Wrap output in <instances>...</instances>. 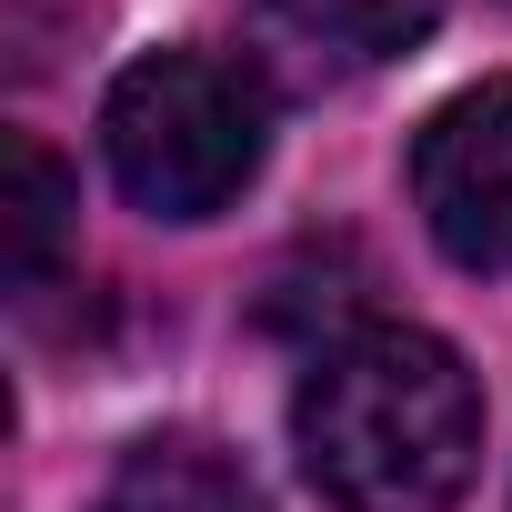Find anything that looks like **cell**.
Returning a JSON list of instances; mask_svg holds the SVG:
<instances>
[{
    "label": "cell",
    "instance_id": "cell-1",
    "mask_svg": "<svg viewBox=\"0 0 512 512\" xmlns=\"http://www.w3.org/2000/svg\"><path fill=\"white\" fill-rule=\"evenodd\" d=\"M302 472L342 512H452L482 462V382L442 332L362 322L312 352L292 402Z\"/></svg>",
    "mask_w": 512,
    "mask_h": 512
},
{
    "label": "cell",
    "instance_id": "cell-2",
    "mask_svg": "<svg viewBox=\"0 0 512 512\" xmlns=\"http://www.w3.org/2000/svg\"><path fill=\"white\" fill-rule=\"evenodd\" d=\"M272 131V81L221 51H141L101 101L111 181L151 221H211L251 191Z\"/></svg>",
    "mask_w": 512,
    "mask_h": 512
},
{
    "label": "cell",
    "instance_id": "cell-3",
    "mask_svg": "<svg viewBox=\"0 0 512 512\" xmlns=\"http://www.w3.org/2000/svg\"><path fill=\"white\" fill-rule=\"evenodd\" d=\"M412 201H422V231L442 241V262L512 272V81H482L422 121Z\"/></svg>",
    "mask_w": 512,
    "mask_h": 512
},
{
    "label": "cell",
    "instance_id": "cell-4",
    "mask_svg": "<svg viewBox=\"0 0 512 512\" xmlns=\"http://www.w3.org/2000/svg\"><path fill=\"white\" fill-rule=\"evenodd\" d=\"M432 21L442 0H262L251 11V71L282 91H332L432 41Z\"/></svg>",
    "mask_w": 512,
    "mask_h": 512
},
{
    "label": "cell",
    "instance_id": "cell-5",
    "mask_svg": "<svg viewBox=\"0 0 512 512\" xmlns=\"http://www.w3.org/2000/svg\"><path fill=\"white\" fill-rule=\"evenodd\" d=\"M101 512H262V492H251V472H241L221 442H201V432H151V442L121 452Z\"/></svg>",
    "mask_w": 512,
    "mask_h": 512
},
{
    "label": "cell",
    "instance_id": "cell-6",
    "mask_svg": "<svg viewBox=\"0 0 512 512\" xmlns=\"http://www.w3.org/2000/svg\"><path fill=\"white\" fill-rule=\"evenodd\" d=\"M0 241H11V292L31 302L61 262V241H71V171L31 131L0 141Z\"/></svg>",
    "mask_w": 512,
    "mask_h": 512
}]
</instances>
